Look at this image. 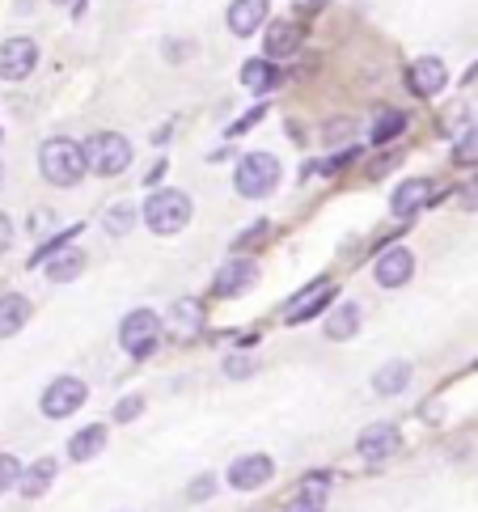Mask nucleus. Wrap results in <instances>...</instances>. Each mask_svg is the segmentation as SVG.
Listing matches in <instances>:
<instances>
[{
	"label": "nucleus",
	"instance_id": "obj_39",
	"mask_svg": "<svg viewBox=\"0 0 478 512\" xmlns=\"http://www.w3.org/2000/svg\"><path fill=\"white\" fill-rule=\"evenodd\" d=\"M0 178H5V166H0Z\"/></svg>",
	"mask_w": 478,
	"mask_h": 512
},
{
	"label": "nucleus",
	"instance_id": "obj_2",
	"mask_svg": "<svg viewBox=\"0 0 478 512\" xmlns=\"http://www.w3.org/2000/svg\"><path fill=\"white\" fill-rule=\"evenodd\" d=\"M85 161L89 170L102 174V178H115L132 166V140L119 136V132H98L85 140Z\"/></svg>",
	"mask_w": 478,
	"mask_h": 512
},
{
	"label": "nucleus",
	"instance_id": "obj_32",
	"mask_svg": "<svg viewBox=\"0 0 478 512\" xmlns=\"http://www.w3.org/2000/svg\"><path fill=\"white\" fill-rule=\"evenodd\" d=\"M225 373H229V377H250V373H254V360H250V356H229V360H225Z\"/></svg>",
	"mask_w": 478,
	"mask_h": 512
},
{
	"label": "nucleus",
	"instance_id": "obj_26",
	"mask_svg": "<svg viewBox=\"0 0 478 512\" xmlns=\"http://www.w3.org/2000/svg\"><path fill=\"white\" fill-rule=\"evenodd\" d=\"M102 225H106V233L110 237H123V233H132V225H136V208L132 204H115L106 216H102Z\"/></svg>",
	"mask_w": 478,
	"mask_h": 512
},
{
	"label": "nucleus",
	"instance_id": "obj_37",
	"mask_svg": "<svg viewBox=\"0 0 478 512\" xmlns=\"http://www.w3.org/2000/svg\"><path fill=\"white\" fill-rule=\"evenodd\" d=\"M55 5H64V9H72V13H81L85 0H55Z\"/></svg>",
	"mask_w": 478,
	"mask_h": 512
},
{
	"label": "nucleus",
	"instance_id": "obj_27",
	"mask_svg": "<svg viewBox=\"0 0 478 512\" xmlns=\"http://www.w3.org/2000/svg\"><path fill=\"white\" fill-rule=\"evenodd\" d=\"M402 127H407V115H398V111H381V119L373 123V144H385V140H394Z\"/></svg>",
	"mask_w": 478,
	"mask_h": 512
},
{
	"label": "nucleus",
	"instance_id": "obj_33",
	"mask_svg": "<svg viewBox=\"0 0 478 512\" xmlns=\"http://www.w3.org/2000/svg\"><path fill=\"white\" fill-rule=\"evenodd\" d=\"M263 119V106H254V111L246 115V119H237V123H229V136H242V132H250V127L254 123H259Z\"/></svg>",
	"mask_w": 478,
	"mask_h": 512
},
{
	"label": "nucleus",
	"instance_id": "obj_28",
	"mask_svg": "<svg viewBox=\"0 0 478 512\" xmlns=\"http://www.w3.org/2000/svg\"><path fill=\"white\" fill-rule=\"evenodd\" d=\"M77 233H81L77 225H72L68 233H55V237H51V242H47L43 250H34V254H30V267H43L47 259H55V254H64V246H68V237H77Z\"/></svg>",
	"mask_w": 478,
	"mask_h": 512
},
{
	"label": "nucleus",
	"instance_id": "obj_22",
	"mask_svg": "<svg viewBox=\"0 0 478 512\" xmlns=\"http://www.w3.org/2000/svg\"><path fill=\"white\" fill-rule=\"evenodd\" d=\"M102 445H106V428L102 424H89V428H81L68 441V457H72V462H89V457L102 453Z\"/></svg>",
	"mask_w": 478,
	"mask_h": 512
},
{
	"label": "nucleus",
	"instance_id": "obj_9",
	"mask_svg": "<svg viewBox=\"0 0 478 512\" xmlns=\"http://www.w3.org/2000/svg\"><path fill=\"white\" fill-rule=\"evenodd\" d=\"M373 276H377L381 288H402V284L415 276V254H411L407 246H390V250H385L381 259H377Z\"/></svg>",
	"mask_w": 478,
	"mask_h": 512
},
{
	"label": "nucleus",
	"instance_id": "obj_31",
	"mask_svg": "<svg viewBox=\"0 0 478 512\" xmlns=\"http://www.w3.org/2000/svg\"><path fill=\"white\" fill-rule=\"evenodd\" d=\"M140 411H144V398H140V394H132V398H123L119 407H115V419H119V424H127V419H136Z\"/></svg>",
	"mask_w": 478,
	"mask_h": 512
},
{
	"label": "nucleus",
	"instance_id": "obj_34",
	"mask_svg": "<svg viewBox=\"0 0 478 512\" xmlns=\"http://www.w3.org/2000/svg\"><path fill=\"white\" fill-rule=\"evenodd\" d=\"M212 491H216V479H212V474H204V479L191 483V500H208Z\"/></svg>",
	"mask_w": 478,
	"mask_h": 512
},
{
	"label": "nucleus",
	"instance_id": "obj_19",
	"mask_svg": "<svg viewBox=\"0 0 478 512\" xmlns=\"http://www.w3.org/2000/svg\"><path fill=\"white\" fill-rule=\"evenodd\" d=\"M26 322H30V301L22 292H5V297H0V339L17 335Z\"/></svg>",
	"mask_w": 478,
	"mask_h": 512
},
{
	"label": "nucleus",
	"instance_id": "obj_24",
	"mask_svg": "<svg viewBox=\"0 0 478 512\" xmlns=\"http://www.w3.org/2000/svg\"><path fill=\"white\" fill-rule=\"evenodd\" d=\"M242 81H246V89H254V94H267V89L280 85V68L271 60H250V64H242Z\"/></svg>",
	"mask_w": 478,
	"mask_h": 512
},
{
	"label": "nucleus",
	"instance_id": "obj_5",
	"mask_svg": "<svg viewBox=\"0 0 478 512\" xmlns=\"http://www.w3.org/2000/svg\"><path fill=\"white\" fill-rule=\"evenodd\" d=\"M119 343H123V352L136 356V360L153 356L157 343H161V318L153 314V309H132L119 326Z\"/></svg>",
	"mask_w": 478,
	"mask_h": 512
},
{
	"label": "nucleus",
	"instance_id": "obj_23",
	"mask_svg": "<svg viewBox=\"0 0 478 512\" xmlns=\"http://www.w3.org/2000/svg\"><path fill=\"white\" fill-rule=\"evenodd\" d=\"M51 479H55V457H39V462L22 474V483H17V487H22L26 500H39L43 491L51 487Z\"/></svg>",
	"mask_w": 478,
	"mask_h": 512
},
{
	"label": "nucleus",
	"instance_id": "obj_17",
	"mask_svg": "<svg viewBox=\"0 0 478 512\" xmlns=\"http://www.w3.org/2000/svg\"><path fill=\"white\" fill-rule=\"evenodd\" d=\"M263 47H267V60H284V56H292V51L301 47V26H297V22H271Z\"/></svg>",
	"mask_w": 478,
	"mask_h": 512
},
{
	"label": "nucleus",
	"instance_id": "obj_15",
	"mask_svg": "<svg viewBox=\"0 0 478 512\" xmlns=\"http://www.w3.org/2000/svg\"><path fill=\"white\" fill-rule=\"evenodd\" d=\"M432 199H436V191H432L428 178H407V182H402V187L394 191L390 208H394V216H402V221H407V216H415L419 208H428Z\"/></svg>",
	"mask_w": 478,
	"mask_h": 512
},
{
	"label": "nucleus",
	"instance_id": "obj_13",
	"mask_svg": "<svg viewBox=\"0 0 478 512\" xmlns=\"http://www.w3.org/2000/svg\"><path fill=\"white\" fill-rule=\"evenodd\" d=\"M170 335L174 339H182V343H191L199 331H204V305H199L195 297H182V301H174L170 305Z\"/></svg>",
	"mask_w": 478,
	"mask_h": 512
},
{
	"label": "nucleus",
	"instance_id": "obj_8",
	"mask_svg": "<svg viewBox=\"0 0 478 512\" xmlns=\"http://www.w3.org/2000/svg\"><path fill=\"white\" fill-rule=\"evenodd\" d=\"M271 474H275V462L267 453H246V457H237V462L229 466V487L237 491H259L271 483Z\"/></svg>",
	"mask_w": 478,
	"mask_h": 512
},
{
	"label": "nucleus",
	"instance_id": "obj_21",
	"mask_svg": "<svg viewBox=\"0 0 478 512\" xmlns=\"http://www.w3.org/2000/svg\"><path fill=\"white\" fill-rule=\"evenodd\" d=\"M360 331V305L356 301H343L339 309H330L326 318V339H352Z\"/></svg>",
	"mask_w": 478,
	"mask_h": 512
},
{
	"label": "nucleus",
	"instance_id": "obj_7",
	"mask_svg": "<svg viewBox=\"0 0 478 512\" xmlns=\"http://www.w3.org/2000/svg\"><path fill=\"white\" fill-rule=\"evenodd\" d=\"M34 64H39V47L34 39H5L0 43V77L5 81H26Z\"/></svg>",
	"mask_w": 478,
	"mask_h": 512
},
{
	"label": "nucleus",
	"instance_id": "obj_4",
	"mask_svg": "<svg viewBox=\"0 0 478 512\" xmlns=\"http://www.w3.org/2000/svg\"><path fill=\"white\" fill-rule=\"evenodd\" d=\"M275 182H280V161H275L271 153H250V157L237 161V174H233L237 195L263 199V195L275 191Z\"/></svg>",
	"mask_w": 478,
	"mask_h": 512
},
{
	"label": "nucleus",
	"instance_id": "obj_11",
	"mask_svg": "<svg viewBox=\"0 0 478 512\" xmlns=\"http://www.w3.org/2000/svg\"><path fill=\"white\" fill-rule=\"evenodd\" d=\"M398 445H402V432H398L394 424H373V428H364L360 441H356V449H360L364 462H385V457L398 453Z\"/></svg>",
	"mask_w": 478,
	"mask_h": 512
},
{
	"label": "nucleus",
	"instance_id": "obj_25",
	"mask_svg": "<svg viewBox=\"0 0 478 512\" xmlns=\"http://www.w3.org/2000/svg\"><path fill=\"white\" fill-rule=\"evenodd\" d=\"M85 271V254L81 250H64V254H55V259L47 263V276L55 284H68V280H77Z\"/></svg>",
	"mask_w": 478,
	"mask_h": 512
},
{
	"label": "nucleus",
	"instance_id": "obj_12",
	"mask_svg": "<svg viewBox=\"0 0 478 512\" xmlns=\"http://www.w3.org/2000/svg\"><path fill=\"white\" fill-rule=\"evenodd\" d=\"M445 81H449V68H445V60H436V56L415 60L411 72H407L411 94H419V98H436L440 89H445Z\"/></svg>",
	"mask_w": 478,
	"mask_h": 512
},
{
	"label": "nucleus",
	"instance_id": "obj_35",
	"mask_svg": "<svg viewBox=\"0 0 478 512\" xmlns=\"http://www.w3.org/2000/svg\"><path fill=\"white\" fill-rule=\"evenodd\" d=\"M9 246H13V221H9L5 212H0V254H5Z\"/></svg>",
	"mask_w": 478,
	"mask_h": 512
},
{
	"label": "nucleus",
	"instance_id": "obj_36",
	"mask_svg": "<svg viewBox=\"0 0 478 512\" xmlns=\"http://www.w3.org/2000/svg\"><path fill=\"white\" fill-rule=\"evenodd\" d=\"M352 136V123H326V140H347Z\"/></svg>",
	"mask_w": 478,
	"mask_h": 512
},
{
	"label": "nucleus",
	"instance_id": "obj_18",
	"mask_svg": "<svg viewBox=\"0 0 478 512\" xmlns=\"http://www.w3.org/2000/svg\"><path fill=\"white\" fill-rule=\"evenodd\" d=\"M326 491H330V479L326 474H314V479H305L297 487V496L284 504V512H322L326 508Z\"/></svg>",
	"mask_w": 478,
	"mask_h": 512
},
{
	"label": "nucleus",
	"instance_id": "obj_30",
	"mask_svg": "<svg viewBox=\"0 0 478 512\" xmlns=\"http://www.w3.org/2000/svg\"><path fill=\"white\" fill-rule=\"evenodd\" d=\"M22 462H17V457L13 453H0V496H5V491L9 487H17V483H22Z\"/></svg>",
	"mask_w": 478,
	"mask_h": 512
},
{
	"label": "nucleus",
	"instance_id": "obj_29",
	"mask_svg": "<svg viewBox=\"0 0 478 512\" xmlns=\"http://www.w3.org/2000/svg\"><path fill=\"white\" fill-rule=\"evenodd\" d=\"M453 161H457V166H478V127H470V132L457 140Z\"/></svg>",
	"mask_w": 478,
	"mask_h": 512
},
{
	"label": "nucleus",
	"instance_id": "obj_16",
	"mask_svg": "<svg viewBox=\"0 0 478 512\" xmlns=\"http://www.w3.org/2000/svg\"><path fill=\"white\" fill-rule=\"evenodd\" d=\"M330 297H335V288H330V280H314V284H309V292H301V297L284 309V318H288L292 326H297V322H305V318H314L318 309H326V305H330Z\"/></svg>",
	"mask_w": 478,
	"mask_h": 512
},
{
	"label": "nucleus",
	"instance_id": "obj_6",
	"mask_svg": "<svg viewBox=\"0 0 478 512\" xmlns=\"http://www.w3.org/2000/svg\"><path fill=\"white\" fill-rule=\"evenodd\" d=\"M85 381L81 377H55L51 386L43 390V415L47 419H68L72 411L85 407Z\"/></svg>",
	"mask_w": 478,
	"mask_h": 512
},
{
	"label": "nucleus",
	"instance_id": "obj_14",
	"mask_svg": "<svg viewBox=\"0 0 478 512\" xmlns=\"http://www.w3.org/2000/svg\"><path fill=\"white\" fill-rule=\"evenodd\" d=\"M267 13H271L267 0H233L229 5V30L237 34V39H250L254 30L267 26Z\"/></svg>",
	"mask_w": 478,
	"mask_h": 512
},
{
	"label": "nucleus",
	"instance_id": "obj_38",
	"mask_svg": "<svg viewBox=\"0 0 478 512\" xmlns=\"http://www.w3.org/2000/svg\"><path fill=\"white\" fill-rule=\"evenodd\" d=\"M326 0H297V9H322Z\"/></svg>",
	"mask_w": 478,
	"mask_h": 512
},
{
	"label": "nucleus",
	"instance_id": "obj_10",
	"mask_svg": "<svg viewBox=\"0 0 478 512\" xmlns=\"http://www.w3.org/2000/svg\"><path fill=\"white\" fill-rule=\"evenodd\" d=\"M259 284V263L254 259H233L216 271V297H242Z\"/></svg>",
	"mask_w": 478,
	"mask_h": 512
},
{
	"label": "nucleus",
	"instance_id": "obj_3",
	"mask_svg": "<svg viewBox=\"0 0 478 512\" xmlns=\"http://www.w3.org/2000/svg\"><path fill=\"white\" fill-rule=\"evenodd\" d=\"M191 221V199L182 191H153L149 204H144V225L153 233L170 237V233H182Z\"/></svg>",
	"mask_w": 478,
	"mask_h": 512
},
{
	"label": "nucleus",
	"instance_id": "obj_1",
	"mask_svg": "<svg viewBox=\"0 0 478 512\" xmlns=\"http://www.w3.org/2000/svg\"><path fill=\"white\" fill-rule=\"evenodd\" d=\"M39 170L51 187H77L85 178L89 161H85V144L68 140V136H51L39 149Z\"/></svg>",
	"mask_w": 478,
	"mask_h": 512
},
{
	"label": "nucleus",
	"instance_id": "obj_20",
	"mask_svg": "<svg viewBox=\"0 0 478 512\" xmlns=\"http://www.w3.org/2000/svg\"><path fill=\"white\" fill-rule=\"evenodd\" d=\"M407 381H411V364L407 360H390V364H381V369L373 373V390L381 398H394L407 390Z\"/></svg>",
	"mask_w": 478,
	"mask_h": 512
}]
</instances>
